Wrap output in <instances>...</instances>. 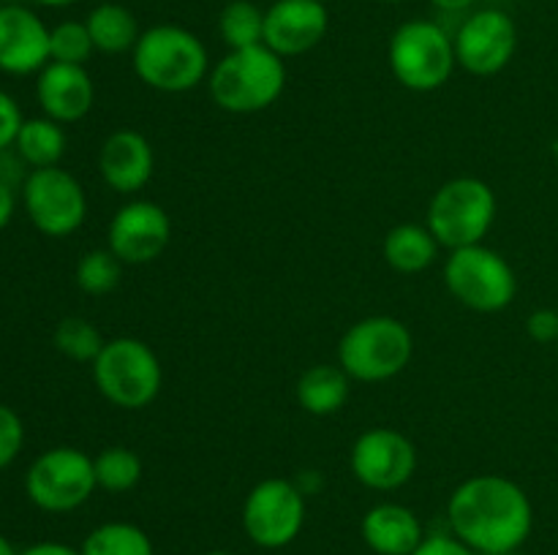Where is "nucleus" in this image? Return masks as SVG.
<instances>
[{"label":"nucleus","mask_w":558,"mask_h":555,"mask_svg":"<svg viewBox=\"0 0 558 555\" xmlns=\"http://www.w3.org/2000/svg\"><path fill=\"white\" fill-rule=\"evenodd\" d=\"M96 488L93 457L76 446H52L41 452L25 473L27 498L49 515L80 509Z\"/></svg>","instance_id":"9"},{"label":"nucleus","mask_w":558,"mask_h":555,"mask_svg":"<svg viewBox=\"0 0 558 555\" xmlns=\"http://www.w3.org/2000/svg\"><path fill=\"white\" fill-rule=\"evenodd\" d=\"M96 484L107 493H129L142 479V457L129 446H107L93 457Z\"/></svg>","instance_id":"26"},{"label":"nucleus","mask_w":558,"mask_h":555,"mask_svg":"<svg viewBox=\"0 0 558 555\" xmlns=\"http://www.w3.org/2000/svg\"><path fill=\"white\" fill-rule=\"evenodd\" d=\"M33 3H38V5H49V9H65V5L80 3V0H33Z\"/></svg>","instance_id":"37"},{"label":"nucleus","mask_w":558,"mask_h":555,"mask_svg":"<svg viewBox=\"0 0 558 555\" xmlns=\"http://www.w3.org/2000/svg\"><path fill=\"white\" fill-rule=\"evenodd\" d=\"M16 210V196H14V185L0 180V232L11 223Z\"/></svg>","instance_id":"34"},{"label":"nucleus","mask_w":558,"mask_h":555,"mask_svg":"<svg viewBox=\"0 0 558 555\" xmlns=\"http://www.w3.org/2000/svg\"><path fill=\"white\" fill-rule=\"evenodd\" d=\"M52 60L49 27L25 5H0V71L11 76L38 74Z\"/></svg>","instance_id":"16"},{"label":"nucleus","mask_w":558,"mask_h":555,"mask_svg":"<svg viewBox=\"0 0 558 555\" xmlns=\"http://www.w3.org/2000/svg\"><path fill=\"white\" fill-rule=\"evenodd\" d=\"M82 555H156L150 536L134 522H101L85 536Z\"/></svg>","instance_id":"24"},{"label":"nucleus","mask_w":558,"mask_h":555,"mask_svg":"<svg viewBox=\"0 0 558 555\" xmlns=\"http://www.w3.org/2000/svg\"><path fill=\"white\" fill-rule=\"evenodd\" d=\"M445 286L466 308L499 313L515 299L518 278L499 250L480 243L450 250L445 261Z\"/></svg>","instance_id":"7"},{"label":"nucleus","mask_w":558,"mask_h":555,"mask_svg":"<svg viewBox=\"0 0 558 555\" xmlns=\"http://www.w3.org/2000/svg\"><path fill=\"white\" fill-rule=\"evenodd\" d=\"M305 526V493L298 482L281 477L262 479L243 504L245 536L265 550H281L300 536Z\"/></svg>","instance_id":"10"},{"label":"nucleus","mask_w":558,"mask_h":555,"mask_svg":"<svg viewBox=\"0 0 558 555\" xmlns=\"http://www.w3.org/2000/svg\"><path fill=\"white\" fill-rule=\"evenodd\" d=\"M36 101L41 107L44 118L54 123H76L85 118L96 101V87L85 65L54 63L49 60L36 79Z\"/></svg>","instance_id":"17"},{"label":"nucleus","mask_w":558,"mask_h":555,"mask_svg":"<svg viewBox=\"0 0 558 555\" xmlns=\"http://www.w3.org/2000/svg\"><path fill=\"white\" fill-rule=\"evenodd\" d=\"M387 63H390L392 76L409 90H439L456 71V44L439 22L409 20L392 33Z\"/></svg>","instance_id":"5"},{"label":"nucleus","mask_w":558,"mask_h":555,"mask_svg":"<svg viewBox=\"0 0 558 555\" xmlns=\"http://www.w3.org/2000/svg\"><path fill=\"white\" fill-rule=\"evenodd\" d=\"M218 33L229 49L265 44V11L251 0H232L218 14Z\"/></svg>","instance_id":"25"},{"label":"nucleus","mask_w":558,"mask_h":555,"mask_svg":"<svg viewBox=\"0 0 558 555\" xmlns=\"http://www.w3.org/2000/svg\"><path fill=\"white\" fill-rule=\"evenodd\" d=\"M22 123H25V118H22L20 103H16L9 92L0 90V152L14 147Z\"/></svg>","instance_id":"31"},{"label":"nucleus","mask_w":558,"mask_h":555,"mask_svg":"<svg viewBox=\"0 0 558 555\" xmlns=\"http://www.w3.org/2000/svg\"><path fill=\"white\" fill-rule=\"evenodd\" d=\"M136 76L158 92H189L210 76V54L202 38L180 25H153L131 49Z\"/></svg>","instance_id":"2"},{"label":"nucleus","mask_w":558,"mask_h":555,"mask_svg":"<svg viewBox=\"0 0 558 555\" xmlns=\"http://www.w3.org/2000/svg\"><path fill=\"white\" fill-rule=\"evenodd\" d=\"M456 60L474 76H494L510 65L518 49V25L507 11L480 9L458 25Z\"/></svg>","instance_id":"12"},{"label":"nucleus","mask_w":558,"mask_h":555,"mask_svg":"<svg viewBox=\"0 0 558 555\" xmlns=\"http://www.w3.org/2000/svg\"><path fill=\"white\" fill-rule=\"evenodd\" d=\"M207 87L223 112H262L281 98L287 87V63L265 44L229 49L207 76Z\"/></svg>","instance_id":"3"},{"label":"nucleus","mask_w":558,"mask_h":555,"mask_svg":"<svg viewBox=\"0 0 558 555\" xmlns=\"http://www.w3.org/2000/svg\"><path fill=\"white\" fill-rule=\"evenodd\" d=\"M330 27L327 3L319 0H276L265 9V47L281 58H298L319 47Z\"/></svg>","instance_id":"15"},{"label":"nucleus","mask_w":558,"mask_h":555,"mask_svg":"<svg viewBox=\"0 0 558 555\" xmlns=\"http://www.w3.org/2000/svg\"><path fill=\"white\" fill-rule=\"evenodd\" d=\"M22 205L33 226L54 239L74 234L87 218L85 188L60 166L33 169L22 183Z\"/></svg>","instance_id":"11"},{"label":"nucleus","mask_w":558,"mask_h":555,"mask_svg":"<svg viewBox=\"0 0 558 555\" xmlns=\"http://www.w3.org/2000/svg\"><path fill=\"white\" fill-rule=\"evenodd\" d=\"M169 239H172V221L156 201H129L109 221L107 248L123 264H150L167 250Z\"/></svg>","instance_id":"14"},{"label":"nucleus","mask_w":558,"mask_h":555,"mask_svg":"<svg viewBox=\"0 0 558 555\" xmlns=\"http://www.w3.org/2000/svg\"><path fill=\"white\" fill-rule=\"evenodd\" d=\"M25 446V424L11 406L0 403V471L20 457Z\"/></svg>","instance_id":"30"},{"label":"nucleus","mask_w":558,"mask_h":555,"mask_svg":"<svg viewBox=\"0 0 558 555\" xmlns=\"http://www.w3.org/2000/svg\"><path fill=\"white\" fill-rule=\"evenodd\" d=\"M360 533L376 555H412L425 539L420 517L403 504H376L365 511Z\"/></svg>","instance_id":"19"},{"label":"nucleus","mask_w":558,"mask_h":555,"mask_svg":"<svg viewBox=\"0 0 558 555\" xmlns=\"http://www.w3.org/2000/svg\"><path fill=\"white\" fill-rule=\"evenodd\" d=\"M526 332L537 343H558V310L537 308L529 313Z\"/></svg>","instance_id":"32"},{"label":"nucleus","mask_w":558,"mask_h":555,"mask_svg":"<svg viewBox=\"0 0 558 555\" xmlns=\"http://www.w3.org/2000/svg\"><path fill=\"white\" fill-rule=\"evenodd\" d=\"M349 381L341 365H311L298 381V403L314 417H330L347 406Z\"/></svg>","instance_id":"21"},{"label":"nucleus","mask_w":558,"mask_h":555,"mask_svg":"<svg viewBox=\"0 0 558 555\" xmlns=\"http://www.w3.org/2000/svg\"><path fill=\"white\" fill-rule=\"evenodd\" d=\"M412 555H477V553H474L472 547H466L456 533H434V536H425Z\"/></svg>","instance_id":"33"},{"label":"nucleus","mask_w":558,"mask_h":555,"mask_svg":"<svg viewBox=\"0 0 558 555\" xmlns=\"http://www.w3.org/2000/svg\"><path fill=\"white\" fill-rule=\"evenodd\" d=\"M450 531L477 555L518 553L532 536L534 506L526 490L499 473H477L447 501Z\"/></svg>","instance_id":"1"},{"label":"nucleus","mask_w":558,"mask_h":555,"mask_svg":"<svg viewBox=\"0 0 558 555\" xmlns=\"http://www.w3.org/2000/svg\"><path fill=\"white\" fill-rule=\"evenodd\" d=\"M52 343L63 357L74 359V362H96V357L104 348V335L93 321L82 319V316H69L60 321L52 332Z\"/></svg>","instance_id":"27"},{"label":"nucleus","mask_w":558,"mask_h":555,"mask_svg":"<svg viewBox=\"0 0 558 555\" xmlns=\"http://www.w3.org/2000/svg\"><path fill=\"white\" fill-rule=\"evenodd\" d=\"M85 25L87 33H90L96 52L104 54L131 52L142 36L136 16L120 3H98L96 9L87 14Z\"/></svg>","instance_id":"22"},{"label":"nucleus","mask_w":558,"mask_h":555,"mask_svg":"<svg viewBox=\"0 0 558 555\" xmlns=\"http://www.w3.org/2000/svg\"><path fill=\"white\" fill-rule=\"evenodd\" d=\"M120 278H123V261H120L109 248H93L76 261V286L85 294H93V297L114 292Z\"/></svg>","instance_id":"28"},{"label":"nucleus","mask_w":558,"mask_h":555,"mask_svg":"<svg viewBox=\"0 0 558 555\" xmlns=\"http://www.w3.org/2000/svg\"><path fill=\"white\" fill-rule=\"evenodd\" d=\"M156 169V152L145 134L120 128L104 139L98 150V172L114 194H136L145 188Z\"/></svg>","instance_id":"18"},{"label":"nucleus","mask_w":558,"mask_h":555,"mask_svg":"<svg viewBox=\"0 0 558 555\" xmlns=\"http://www.w3.org/2000/svg\"><path fill=\"white\" fill-rule=\"evenodd\" d=\"M319 3H330V0H319Z\"/></svg>","instance_id":"42"},{"label":"nucleus","mask_w":558,"mask_h":555,"mask_svg":"<svg viewBox=\"0 0 558 555\" xmlns=\"http://www.w3.org/2000/svg\"><path fill=\"white\" fill-rule=\"evenodd\" d=\"M496 221V194L477 177H456L441 185L428 205V223L439 245L458 250L480 245Z\"/></svg>","instance_id":"8"},{"label":"nucleus","mask_w":558,"mask_h":555,"mask_svg":"<svg viewBox=\"0 0 558 555\" xmlns=\"http://www.w3.org/2000/svg\"><path fill=\"white\" fill-rule=\"evenodd\" d=\"M412 330L392 316L354 321L338 341V365L347 370L349 379L368 384L396 379L412 362Z\"/></svg>","instance_id":"4"},{"label":"nucleus","mask_w":558,"mask_h":555,"mask_svg":"<svg viewBox=\"0 0 558 555\" xmlns=\"http://www.w3.org/2000/svg\"><path fill=\"white\" fill-rule=\"evenodd\" d=\"M430 3H434L436 9H441V11H452V14H456V11H466V9H472V5L477 3V0H430Z\"/></svg>","instance_id":"36"},{"label":"nucleus","mask_w":558,"mask_h":555,"mask_svg":"<svg viewBox=\"0 0 558 555\" xmlns=\"http://www.w3.org/2000/svg\"><path fill=\"white\" fill-rule=\"evenodd\" d=\"M349 466L360 484L379 493L403 488L417 471V449L412 439L392 428H371L357 435Z\"/></svg>","instance_id":"13"},{"label":"nucleus","mask_w":558,"mask_h":555,"mask_svg":"<svg viewBox=\"0 0 558 555\" xmlns=\"http://www.w3.org/2000/svg\"><path fill=\"white\" fill-rule=\"evenodd\" d=\"M207 555H232V553H227V550H213V553H207Z\"/></svg>","instance_id":"39"},{"label":"nucleus","mask_w":558,"mask_h":555,"mask_svg":"<svg viewBox=\"0 0 558 555\" xmlns=\"http://www.w3.org/2000/svg\"><path fill=\"white\" fill-rule=\"evenodd\" d=\"M381 256L392 270L414 275V272H423L434 264L436 256H439V239L434 237L428 226L401 223V226L387 232L385 243H381Z\"/></svg>","instance_id":"20"},{"label":"nucleus","mask_w":558,"mask_h":555,"mask_svg":"<svg viewBox=\"0 0 558 555\" xmlns=\"http://www.w3.org/2000/svg\"><path fill=\"white\" fill-rule=\"evenodd\" d=\"M20 550H14V544L9 542V536L5 533H0V555H16Z\"/></svg>","instance_id":"38"},{"label":"nucleus","mask_w":558,"mask_h":555,"mask_svg":"<svg viewBox=\"0 0 558 555\" xmlns=\"http://www.w3.org/2000/svg\"><path fill=\"white\" fill-rule=\"evenodd\" d=\"M499 555H518V553H499Z\"/></svg>","instance_id":"41"},{"label":"nucleus","mask_w":558,"mask_h":555,"mask_svg":"<svg viewBox=\"0 0 558 555\" xmlns=\"http://www.w3.org/2000/svg\"><path fill=\"white\" fill-rule=\"evenodd\" d=\"M16 555H82V553L76 547H71V544H63V542H36V544H31V547L20 550Z\"/></svg>","instance_id":"35"},{"label":"nucleus","mask_w":558,"mask_h":555,"mask_svg":"<svg viewBox=\"0 0 558 555\" xmlns=\"http://www.w3.org/2000/svg\"><path fill=\"white\" fill-rule=\"evenodd\" d=\"M379 3H401V0H379Z\"/></svg>","instance_id":"40"},{"label":"nucleus","mask_w":558,"mask_h":555,"mask_svg":"<svg viewBox=\"0 0 558 555\" xmlns=\"http://www.w3.org/2000/svg\"><path fill=\"white\" fill-rule=\"evenodd\" d=\"M93 52H96V47H93L85 22L65 20L49 30V54H52L54 63L85 65Z\"/></svg>","instance_id":"29"},{"label":"nucleus","mask_w":558,"mask_h":555,"mask_svg":"<svg viewBox=\"0 0 558 555\" xmlns=\"http://www.w3.org/2000/svg\"><path fill=\"white\" fill-rule=\"evenodd\" d=\"M93 381L101 397L112 406L136 408L150 406L163 384V370L156 351L140 337H112L104 343L93 362Z\"/></svg>","instance_id":"6"},{"label":"nucleus","mask_w":558,"mask_h":555,"mask_svg":"<svg viewBox=\"0 0 558 555\" xmlns=\"http://www.w3.org/2000/svg\"><path fill=\"white\" fill-rule=\"evenodd\" d=\"M14 150L22 163L31 169L58 166L60 158L65 156V131L63 125L49 118H31L22 123L16 134Z\"/></svg>","instance_id":"23"}]
</instances>
